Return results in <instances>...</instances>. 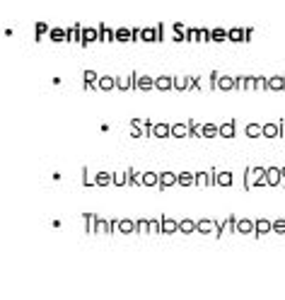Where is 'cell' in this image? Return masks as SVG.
<instances>
[{"instance_id":"6da1fadb","label":"cell","mask_w":285,"mask_h":300,"mask_svg":"<svg viewBox=\"0 0 285 300\" xmlns=\"http://www.w3.org/2000/svg\"><path fill=\"white\" fill-rule=\"evenodd\" d=\"M263 167H247L244 170V189H254L256 186V181L263 177Z\"/></svg>"},{"instance_id":"7a4b0ae2","label":"cell","mask_w":285,"mask_h":300,"mask_svg":"<svg viewBox=\"0 0 285 300\" xmlns=\"http://www.w3.org/2000/svg\"><path fill=\"white\" fill-rule=\"evenodd\" d=\"M136 75H138V73L116 75V90H118V92H131V90H136Z\"/></svg>"},{"instance_id":"3957f363","label":"cell","mask_w":285,"mask_h":300,"mask_svg":"<svg viewBox=\"0 0 285 300\" xmlns=\"http://www.w3.org/2000/svg\"><path fill=\"white\" fill-rule=\"evenodd\" d=\"M263 177H266V186H278L283 181V172H281V167H266Z\"/></svg>"},{"instance_id":"277c9868","label":"cell","mask_w":285,"mask_h":300,"mask_svg":"<svg viewBox=\"0 0 285 300\" xmlns=\"http://www.w3.org/2000/svg\"><path fill=\"white\" fill-rule=\"evenodd\" d=\"M254 238H263L266 233H273V220H268V218H256L254 220Z\"/></svg>"},{"instance_id":"5b68a950","label":"cell","mask_w":285,"mask_h":300,"mask_svg":"<svg viewBox=\"0 0 285 300\" xmlns=\"http://www.w3.org/2000/svg\"><path fill=\"white\" fill-rule=\"evenodd\" d=\"M150 90H155V78L136 75V92H150Z\"/></svg>"},{"instance_id":"8992f818","label":"cell","mask_w":285,"mask_h":300,"mask_svg":"<svg viewBox=\"0 0 285 300\" xmlns=\"http://www.w3.org/2000/svg\"><path fill=\"white\" fill-rule=\"evenodd\" d=\"M176 184H179V186H184V189H189V186H196V172H191V170H184V172H179V175H176Z\"/></svg>"},{"instance_id":"52a82bcc","label":"cell","mask_w":285,"mask_h":300,"mask_svg":"<svg viewBox=\"0 0 285 300\" xmlns=\"http://www.w3.org/2000/svg\"><path fill=\"white\" fill-rule=\"evenodd\" d=\"M174 184H176V175H174L171 170H162V172H160V184H157V189L165 191V189H170Z\"/></svg>"},{"instance_id":"ba28073f","label":"cell","mask_w":285,"mask_h":300,"mask_svg":"<svg viewBox=\"0 0 285 300\" xmlns=\"http://www.w3.org/2000/svg\"><path fill=\"white\" fill-rule=\"evenodd\" d=\"M218 90L223 92H234L237 90V80L228 75V73H220V80H218Z\"/></svg>"},{"instance_id":"9c48e42d","label":"cell","mask_w":285,"mask_h":300,"mask_svg":"<svg viewBox=\"0 0 285 300\" xmlns=\"http://www.w3.org/2000/svg\"><path fill=\"white\" fill-rule=\"evenodd\" d=\"M155 90L171 92L174 90V78H171V75H160V78H155Z\"/></svg>"},{"instance_id":"30bf717a","label":"cell","mask_w":285,"mask_h":300,"mask_svg":"<svg viewBox=\"0 0 285 300\" xmlns=\"http://www.w3.org/2000/svg\"><path fill=\"white\" fill-rule=\"evenodd\" d=\"M97 83H99V75L94 70H85L83 73V90H97Z\"/></svg>"},{"instance_id":"8fae6325","label":"cell","mask_w":285,"mask_h":300,"mask_svg":"<svg viewBox=\"0 0 285 300\" xmlns=\"http://www.w3.org/2000/svg\"><path fill=\"white\" fill-rule=\"evenodd\" d=\"M94 184H97L99 189H104V186H109V184H114V172H107V170H99V172L94 175Z\"/></svg>"},{"instance_id":"7c38bea8","label":"cell","mask_w":285,"mask_h":300,"mask_svg":"<svg viewBox=\"0 0 285 300\" xmlns=\"http://www.w3.org/2000/svg\"><path fill=\"white\" fill-rule=\"evenodd\" d=\"M254 230L256 228H254V220L252 218H239L237 220V233L239 235H254Z\"/></svg>"},{"instance_id":"4fadbf2b","label":"cell","mask_w":285,"mask_h":300,"mask_svg":"<svg viewBox=\"0 0 285 300\" xmlns=\"http://www.w3.org/2000/svg\"><path fill=\"white\" fill-rule=\"evenodd\" d=\"M97 90H99V92H112V90H116V78H114V75H99Z\"/></svg>"},{"instance_id":"5bb4252c","label":"cell","mask_w":285,"mask_h":300,"mask_svg":"<svg viewBox=\"0 0 285 300\" xmlns=\"http://www.w3.org/2000/svg\"><path fill=\"white\" fill-rule=\"evenodd\" d=\"M196 233H203V235L215 233V220L213 218H200V220H196Z\"/></svg>"},{"instance_id":"9a60e30c","label":"cell","mask_w":285,"mask_h":300,"mask_svg":"<svg viewBox=\"0 0 285 300\" xmlns=\"http://www.w3.org/2000/svg\"><path fill=\"white\" fill-rule=\"evenodd\" d=\"M157 184H160V172H152V170H145L142 172V186L157 189Z\"/></svg>"},{"instance_id":"2e32d148","label":"cell","mask_w":285,"mask_h":300,"mask_svg":"<svg viewBox=\"0 0 285 300\" xmlns=\"http://www.w3.org/2000/svg\"><path fill=\"white\" fill-rule=\"evenodd\" d=\"M174 233H179V220L162 215V235H174Z\"/></svg>"},{"instance_id":"e0dca14e","label":"cell","mask_w":285,"mask_h":300,"mask_svg":"<svg viewBox=\"0 0 285 300\" xmlns=\"http://www.w3.org/2000/svg\"><path fill=\"white\" fill-rule=\"evenodd\" d=\"M89 41H99V30L97 27H83V41H80V46H87Z\"/></svg>"},{"instance_id":"ac0fdd59","label":"cell","mask_w":285,"mask_h":300,"mask_svg":"<svg viewBox=\"0 0 285 300\" xmlns=\"http://www.w3.org/2000/svg\"><path fill=\"white\" fill-rule=\"evenodd\" d=\"M232 172L229 170H218V175H215V186H232Z\"/></svg>"},{"instance_id":"d6986e66","label":"cell","mask_w":285,"mask_h":300,"mask_svg":"<svg viewBox=\"0 0 285 300\" xmlns=\"http://www.w3.org/2000/svg\"><path fill=\"white\" fill-rule=\"evenodd\" d=\"M266 90H268V92H283L285 90V78H283V75H273V78H268Z\"/></svg>"},{"instance_id":"ffe728a7","label":"cell","mask_w":285,"mask_h":300,"mask_svg":"<svg viewBox=\"0 0 285 300\" xmlns=\"http://www.w3.org/2000/svg\"><path fill=\"white\" fill-rule=\"evenodd\" d=\"M228 39L234 41V44H242V41H247V30L244 27H232V30H228Z\"/></svg>"},{"instance_id":"44dd1931","label":"cell","mask_w":285,"mask_h":300,"mask_svg":"<svg viewBox=\"0 0 285 300\" xmlns=\"http://www.w3.org/2000/svg\"><path fill=\"white\" fill-rule=\"evenodd\" d=\"M131 138H145V126H142V119H131Z\"/></svg>"},{"instance_id":"7402d4cb","label":"cell","mask_w":285,"mask_h":300,"mask_svg":"<svg viewBox=\"0 0 285 300\" xmlns=\"http://www.w3.org/2000/svg\"><path fill=\"white\" fill-rule=\"evenodd\" d=\"M171 136V123H155L152 126V138H167Z\"/></svg>"},{"instance_id":"603a6c76","label":"cell","mask_w":285,"mask_h":300,"mask_svg":"<svg viewBox=\"0 0 285 300\" xmlns=\"http://www.w3.org/2000/svg\"><path fill=\"white\" fill-rule=\"evenodd\" d=\"M191 78L189 75H174V92H189Z\"/></svg>"},{"instance_id":"cb8c5ba5","label":"cell","mask_w":285,"mask_h":300,"mask_svg":"<svg viewBox=\"0 0 285 300\" xmlns=\"http://www.w3.org/2000/svg\"><path fill=\"white\" fill-rule=\"evenodd\" d=\"M99 30V41H116V30H112V27H107L104 22L97 27Z\"/></svg>"},{"instance_id":"d4e9b609","label":"cell","mask_w":285,"mask_h":300,"mask_svg":"<svg viewBox=\"0 0 285 300\" xmlns=\"http://www.w3.org/2000/svg\"><path fill=\"white\" fill-rule=\"evenodd\" d=\"M281 136V121L278 123H263V138H278Z\"/></svg>"},{"instance_id":"484cf974","label":"cell","mask_w":285,"mask_h":300,"mask_svg":"<svg viewBox=\"0 0 285 300\" xmlns=\"http://www.w3.org/2000/svg\"><path fill=\"white\" fill-rule=\"evenodd\" d=\"M118 233H123V235L136 233V220H131V218H121V220H118Z\"/></svg>"},{"instance_id":"4316f807","label":"cell","mask_w":285,"mask_h":300,"mask_svg":"<svg viewBox=\"0 0 285 300\" xmlns=\"http://www.w3.org/2000/svg\"><path fill=\"white\" fill-rule=\"evenodd\" d=\"M179 233H184V235L196 233V220H194V218H184V220H179Z\"/></svg>"},{"instance_id":"83f0119b","label":"cell","mask_w":285,"mask_h":300,"mask_svg":"<svg viewBox=\"0 0 285 300\" xmlns=\"http://www.w3.org/2000/svg\"><path fill=\"white\" fill-rule=\"evenodd\" d=\"M68 41H78V44L83 41V25L75 22V25L68 27Z\"/></svg>"},{"instance_id":"f1b7e54d","label":"cell","mask_w":285,"mask_h":300,"mask_svg":"<svg viewBox=\"0 0 285 300\" xmlns=\"http://www.w3.org/2000/svg\"><path fill=\"white\" fill-rule=\"evenodd\" d=\"M234 126H237V121L234 119L228 121V123H220V136H223V138H234V136H237Z\"/></svg>"},{"instance_id":"f546056e","label":"cell","mask_w":285,"mask_h":300,"mask_svg":"<svg viewBox=\"0 0 285 300\" xmlns=\"http://www.w3.org/2000/svg\"><path fill=\"white\" fill-rule=\"evenodd\" d=\"M200 136H203V138H215V136H220V126H215V123H203Z\"/></svg>"},{"instance_id":"4dcf8cb0","label":"cell","mask_w":285,"mask_h":300,"mask_svg":"<svg viewBox=\"0 0 285 300\" xmlns=\"http://www.w3.org/2000/svg\"><path fill=\"white\" fill-rule=\"evenodd\" d=\"M171 136L174 138H186L189 136V123H171Z\"/></svg>"},{"instance_id":"1f68e13d","label":"cell","mask_w":285,"mask_h":300,"mask_svg":"<svg viewBox=\"0 0 285 300\" xmlns=\"http://www.w3.org/2000/svg\"><path fill=\"white\" fill-rule=\"evenodd\" d=\"M49 36H51V41H68V30H63V27H51Z\"/></svg>"},{"instance_id":"d6a6232c","label":"cell","mask_w":285,"mask_h":300,"mask_svg":"<svg viewBox=\"0 0 285 300\" xmlns=\"http://www.w3.org/2000/svg\"><path fill=\"white\" fill-rule=\"evenodd\" d=\"M94 233H107V235H112V223L97 215V223H94Z\"/></svg>"},{"instance_id":"836d02e7","label":"cell","mask_w":285,"mask_h":300,"mask_svg":"<svg viewBox=\"0 0 285 300\" xmlns=\"http://www.w3.org/2000/svg\"><path fill=\"white\" fill-rule=\"evenodd\" d=\"M244 133H247L249 138H261V136H263V126H258V123H247Z\"/></svg>"},{"instance_id":"e575fe53","label":"cell","mask_w":285,"mask_h":300,"mask_svg":"<svg viewBox=\"0 0 285 300\" xmlns=\"http://www.w3.org/2000/svg\"><path fill=\"white\" fill-rule=\"evenodd\" d=\"M128 186H142V175L138 170H131L128 167Z\"/></svg>"},{"instance_id":"d590c367","label":"cell","mask_w":285,"mask_h":300,"mask_svg":"<svg viewBox=\"0 0 285 300\" xmlns=\"http://www.w3.org/2000/svg\"><path fill=\"white\" fill-rule=\"evenodd\" d=\"M128 184V170H118V172H114V186H126Z\"/></svg>"},{"instance_id":"8d00e7d4","label":"cell","mask_w":285,"mask_h":300,"mask_svg":"<svg viewBox=\"0 0 285 300\" xmlns=\"http://www.w3.org/2000/svg\"><path fill=\"white\" fill-rule=\"evenodd\" d=\"M116 41H133V30L118 27V30H116Z\"/></svg>"},{"instance_id":"74e56055","label":"cell","mask_w":285,"mask_h":300,"mask_svg":"<svg viewBox=\"0 0 285 300\" xmlns=\"http://www.w3.org/2000/svg\"><path fill=\"white\" fill-rule=\"evenodd\" d=\"M189 123V138H203L200 136V128H203V123H199V121H186Z\"/></svg>"},{"instance_id":"f35d334b","label":"cell","mask_w":285,"mask_h":300,"mask_svg":"<svg viewBox=\"0 0 285 300\" xmlns=\"http://www.w3.org/2000/svg\"><path fill=\"white\" fill-rule=\"evenodd\" d=\"M83 220H85V230H87V235L89 233H94V223H97V213H83Z\"/></svg>"},{"instance_id":"ab89813d","label":"cell","mask_w":285,"mask_h":300,"mask_svg":"<svg viewBox=\"0 0 285 300\" xmlns=\"http://www.w3.org/2000/svg\"><path fill=\"white\" fill-rule=\"evenodd\" d=\"M141 41H157V30L145 27V30L141 31Z\"/></svg>"},{"instance_id":"60d3db41","label":"cell","mask_w":285,"mask_h":300,"mask_svg":"<svg viewBox=\"0 0 285 300\" xmlns=\"http://www.w3.org/2000/svg\"><path fill=\"white\" fill-rule=\"evenodd\" d=\"M244 92H256V78L254 75H244Z\"/></svg>"},{"instance_id":"b9f144b4","label":"cell","mask_w":285,"mask_h":300,"mask_svg":"<svg viewBox=\"0 0 285 300\" xmlns=\"http://www.w3.org/2000/svg\"><path fill=\"white\" fill-rule=\"evenodd\" d=\"M210 36H213V41H225L228 39V31L223 30V27H215V30H210Z\"/></svg>"},{"instance_id":"7bdbcfd3","label":"cell","mask_w":285,"mask_h":300,"mask_svg":"<svg viewBox=\"0 0 285 300\" xmlns=\"http://www.w3.org/2000/svg\"><path fill=\"white\" fill-rule=\"evenodd\" d=\"M218 80H220V70H213V73L208 75V88H210V90H218Z\"/></svg>"},{"instance_id":"ee69618b","label":"cell","mask_w":285,"mask_h":300,"mask_svg":"<svg viewBox=\"0 0 285 300\" xmlns=\"http://www.w3.org/2000/svg\"><path fill=\"white\" fill-rule=\"evenodd\" d=\"M237 215H228L225 218V230H229V233H237Z\"/></svg>"},{"instance_id":"f6af8a7d","label":"cell","mask_w":285,"mask_h":300,"mask_svg":"<svg viewBox=\"0 0 285 300\" xmlns=\"http://www.w3.org/2000/svg\"><path fill=\"white\" fill-rule=\"evenodd\" d=\"M136 233H150V220L138 218V220H136Z\"/></svg>"},{"instance_id":"bcb514c9","label":"cell","mask_w":285,"mask_h":300,"mask_svg":"<svg viewBox=\"0 0 285 300\" xmlns=\"http://www.w3.org/2000/svg\"><path fill=\"white\" fill-rule=\"evenodd\" d=\"M273 233H278V235H285V218H278V220H273Z\"/></svg>"},{"instance_id":"7dc6e473","label":"cell","mask_w":285,"mask_h":300,"mask_svg":"<svg viewBox=\"0 0 285 300\" xmlns=\"http://www.w3.org/2000/svg\"><path fill=\"white\" fill-rule=\"evenodd\" d=\"M150 233H162V218L150 220Z\"/></svg>"},{"instance_id":"c3c4849f","label":"cell","mask_w":285,"mask_h":300,"mask_svg":"<svg viewBox=\"0 0 285 300\" xmlns=\"http://www.w3.org/2000/svg\"><path fill=\"white\" fill-rule=\"evenodd\" d=\"M83 186H87V189L97 186V184H94V180H89V175H87V167H83Z\"/></svg>"},{"instance_id":"681fc988","label":"cell","mask_w":285,"mask_h":300,"mask_svg":"<svg viewBox=\"0 0 285 300\" xmlns=\"http://www.w3.org/2000/svg\"><path fill=\"white\" fill-rule=\"evenodd\" d=\"M199 41H213V36H210V30H199Z\"/></svg>"},{"instance_id":"f907efd6","label":"cell","mask_w":285,"mask_h":300,"mask_svg":"<svg viewBox=\"0 0 285 300\" xmlns=\"http://www.w3.org/2000/svg\"><path fill=\"white\" fill-rule=\"evenodd\" d=\"M186 41H199V30L189 27V30H186Z\"/></svg>"},{"instance_id":"816d5d0a","label":"cell","mask_w":285,"mask_h":300,"mask_svg":"<svg viewBox=\"0 0 285 300\" xmlns=\"http://www.w3.org/2000/svg\"><path fill=\"white\" fill-rule=\"evenodd\" d=\"M36 31H39V34H36V39H39L41 34H49V31H51V27H49V25H44V22H39V25H36Z\"/></svg>"},{"instance_id":"f5cc1de1","label":"cell","mask_w":285,"mask_h":300,"mask_svg":"<svg viewBox=\"0 0 285 300\" xmlns=\"http://www.w3.org/2000/svg\"><path fill=\"white\" fill-rule=\"evenodd\" d=\"M223 228H225V223H220V220H215V233H213V235H215L218 240L223 238Z\"/></svg>"},{"instance_id":"db71d44e","label":"cell","mask_w":285,"mask_h":300,"mask_svg":"<svg viewBox=\"0 0 285 300\" xmlns=\"http://www.w3.org/2000/svg\"><path fill=\"white\" fill-rule=\"evenodd\" d=\"M155 30H157V41H165V25L160 22V25H157Z\"/></svg>"},{"instance_id":"11a10c76","label":"cell","mask_w":285,"mask_h":300,"mask_svg":"<svg viewBox=\"0 0 285 300\" xmlns=\"http://www.w3.org/2000/svg\"><path fill=\"white\" fill-rule=\"evenodd\" d=\"M131 30H133V41H141V27H131Z\"/></svg>"},{"instance_id":"9f6ffc18","label":"cell","mask_w":285,"mask_h":300,"mask_svg":"<svg viewBox=\"0 0 285 300\" xmlns=\"http://www.w3.org/2000/svg\"><path fill=\"white\" fill-rule=\"evenodd\" d=\"M118 220H121V218H112V220H109V223H112V233L118 230Z\"/></svg>"},{"instance_id":"6f0895ef","label":"cell","mask_w":285,"mask_h":300,"mask_svg":"<svg viewBox=\"0 0 285 300\" xmlns=\"http://www.w3.org/2000/svg\"><path fill=\"white\" fill-rule=\"evenodd\" d=\"M186 30H189V27H184V25H174V31H176V34H184Z\"/></svg>"},{"instance_id":"680465c9","label":"cell","mask_w":285,"mask_h":300,"mask_svg":"<svg viewBox=\"0 0 285 300\" xmlns=\"http://www.w3.org/2000/svg\"><path fill=\"white\" fill-rule=\"evenodd\" d=\"M281 172H283V181H281V184H283V186H285V167H283V170H281Z\"/></svg>"}]
</instances>
